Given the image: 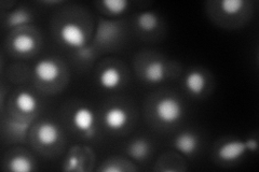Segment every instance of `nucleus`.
<instances>
[{"label":"nucleus","instance_id":"obj_8","mask_svg":"<svg viewBox=\"0 0 259 172\" xmlns=\"http://www.w3.org/2000/svg\"><path fill=\"white\" fill-rule=\"evenodd\" d=\"M174 145L177 151L186 155H190L197 150L198 139L193 134L185 132L176 137Z\"/></svg>","mask_w":259,"mask_h":172},{"label":"nucleus","instance_id":"obj_9","mask_svg":"<svg viewBox=\"0 0 259 172\" xmlns=\"http://www.w3.org/2000/svg\"><path fill=\"white\" fill-rule=\"evenodd\" d=\"M185 85L190 93L198 95L203 92V89L205 88L206 79L203 76V73L193 70L185 78Z\"/></svg>","mask_w":259,"mask_h":172},{"label":"nucleus","instance_id":"obj_7","mask_svg":"<svg viewBox=\"0 0 259 172\" xmlns=\"http://www.w3.org/2000/svg\"><path fill=\"white\" fill-rule=\"evenodd\" d=\"M59 128L52 123H44L37 129V139L42 145H52L59 140Z\"/></svg>","mask_w":259,"mask_h":172},{"label":"nucleus","instance_id":"obj_14","mask_svg":"<svg viewBox=\"0 0 259 172\" xmlns=\"http://www.w3.org/2000/svg\"><path fill=\"white\" fill-rule=\"evenodd\" d=\"M15 104L24 113H31L37 109V99L28 92H21L15 99Z\"/></svg>","mask_w":259,"mask_h":172},{"label":"nucleus","instance_id":"obj_10","mask_svg":"<svg viewBox=\"0 0 259 172\" xmlns=\"http://www.w3.org/2000/svg\"><path fill=\"white\" fill-rule=\"evenodd\" d=\"M99 81L103 88L115 89L121 82V73L115 67H108L102 71Z\"/></svg>","mask_w":259,"mask_h":172},{"label":"nucleus","instance_id":"obj_1","mask_svg":"<svg viewBox=\"0 0 259 172\" xmlns=\"http://www.w3.org/2000/svg\"><path fill=\"white\" fill-rule=\"evenodd\" d=\"M156 116L164 124H173L181 119L183 108L181 102L173 97H164L156 104Z\"/></svg>","mask_w":259,"mask_h":172},{"label":"nucleus","instance_id":"obj_13","mask_svg":"<svg viewBox=\"0 0 259 172\" xmlns=\"http://www.w3.org/2000/svg\"><path fill=\"white\" fill-rule=\"evenodd\" d=\"M12 46L18 53L25 54L34 50L36 46V41L31 36L22 34L14 37L12 41Z\"/></svg>","mask_w":259,"mask_h":172},{"label":"nucleus","instance_id":"obj_20","mask_svg":"<svg viewBox=\"0 0 259 172\" xmlns=\"http://www.w3.org/2000/svg\"><path fill=\"white\" fill-rule=\"evenodd\" d=\"M29 15L27 12L24 11H15L11 14L9 22L11 25H20V24L27 23L29 21Z\"/></svg>","mask_w":259,"mask_h":172},{"label":"nucleus","instance_id":"obj_4","mask_svg":"<svg viewBox=\"0 0 259 172\" xmlns=\"http://www.w3.org/2000/svg\"><path fill=\"white\" fill-rule=\"evenodd\" d=\"M34 72L40 81L45 82V83H50V82L58 79L60 75V67L52 60H41L36 64Z\"/></svg>","mask_w":259,"mask_h":172},{"label":"nucleus","instance_id":"obj_22","mask_svg":"<svg viewBox=\"0 0 259 172\" xmlns=\"http://www.w3.org/2000/svg\"><path fill=\"white\" fill-rule=\"evenodd\" d=\"M27 126H28V124H25V123H19V124H15V123H14L13 129H14L15 133L22 135V134L25 133Z\"/></svg>","mask_w":259,"mask_h":172},{"label":"nucleus","instance_id":"obj_11","mask_svg":"<svg viewBox=\"0 0 259 172\" xmlns=\"http://www.w3.org/2000/svg\"><path fill=\"white\" fill-rule=\"evenodd\" d=\"M165 66L160 61H153L145 68V78L150 83H159L164 79Z\"/></svg>","mask_w":259,"mask_h":172},{"label":"nucleus","instance_id":"obj_12","mask_svg":"<svg viewBox=\"0 0 259 172\" xmlns=\"http://www.w3.org/2000/svg\"><path fill=\"white\" fill-rule=\"evenodd\" d=\"M150 151L149 143L144 139H136L127 147V153L130 156L136 160H142L148 156Z\"/></svg>","mask_w":259,"mask_h":172},{"label":"nucleus","instance_id":"obj_15","mask_svg":"<svg viewBox=\"0 0 259 172\" xmlns=\"http://www.w3.org/2000/svg\"><path fill=\"white\" fill-rule=\"evenodd\" d=\"M137 25L144 31H152L158 25V16L150 11L142 12L137 16Z\"/></svg>","mask_w":259,"mask_h":172},{"label":"nucleus","instance_id":"obj_2","mask_svg":"<svg viewBox=\"0 0 259 172\" xmlns=\"http://www.w3.org/2000/svg\"><path fill=\"white\" fill-rule=\"evenodd\" d=\"M60 37L63 42L70 47L82 48L85 45L84 31L75 23L64 24L60 29Z\"/></svg>","mask_w":259,"mask_h":172},{"label":"nucleus","instance_id":"obj_3","mask_svg":"<svg viewBox=\"0 0 259 172\" xmlns=\"http://www.w3.org/2000/svg\"><path fill=\"white\" fill-rule=\"evenodd\" d=\"M94 121V113L87 106H80L72 116V123H74L75 127L80 132L84 133L87 137H91L93 135Z\"/></svg>","mask_w":259,"mask_h":172},{"label":"nucleus","instance_id":"obj_21","mask_svg":"<svg viewBox=\"0 0 259 172\" xmlns=\"http://www.w3.org/2000/svg\"><path fill=\"white\" fill-rule=\"evenodd\" d=\"M79 166V159L76 156H71L68 158L66 162V167H65V170L67 171H72V170H77Z\"/></svg>","mask_w":259,"mask_h":172},{"label":"nucleus","instance_id":"obj_23","mask_svg":"<svg viewBox=\"0 0 259 172\" xmlns=\"http://www.w3.org/2000/svg\"><path fill=\"white\" fill-rule=\"evenodd\" d=\"M245 145H246L247 150L255 151L257 149V141L255 140V139H249V140L245 141Z\"/></svg>","mask_w":259,"mask_h":172},{"label":"nucleus","instance_id":"obj_16","mask_svg":"<svg viewBox=\"0 0 259 172\" xmlns=\"http://www.w3.org/2000/svg\"><path fill=\"white\" fill-rule=\"evenodd\" d=\"M9 166L15 172H28L32 169L31 161L25 156H14L10 160Z\"/></svg>","mask_w":259,"mask_h":172},{"label":"nucleus","instance_id":"obj_17","mask_svg":"<svg viewBox=\"0 0 259 172\" xmlns=\"http://www.w3.org/2000/svg\"><path fill=\"white\" fill-rule=\"evenodd\" d=\"M245 3L243 0H222L221 8L222 10L228 15L238 14L244 7Z\"/></svg>","mask_w":259,"mask_h":172},{"label":"nucleus","instance_id":"obj_6","mask_svg":"<svg viewBox=\"0 0 259 172\" xmlns=\"http://www.w3.org/2000/svg\"><path fill=\"white\" fill-rule=\"evenodd\" d=\"M128 121L127 112L120 106H112L105 112L104 122L105 125L112 130H119L123 128Z\"/></svg>","mask_w":259,"mask_h":172},{"label":"nucleus","instance_id":"obj_5","mask_svg":"<svg viewBox=\"0 0 259 172\" xmlns=\"http://www.w3.org/2000/svg\"><path fill=\"white\" fill-rule=\"evenodd\" d=\"M246 150L247 149L245 142L239 140L228 141L220 147V150H218V156L226 161L237 160L244 155Z\"/></svg>","mask_w":259,"mask_h":172},{"label":"nucleus","instance_id":"obj_19","mask_svg":"<svg viewBox=\"0 0 259 172\" xmlns=\"http://www.w3.org/2000/svg\"><path fill=\"white\" fill-rule=\"evenodd\" d=\"M117 34V28L115 24H108L104 23L103 25L100 26L99 30V39L104 42V40L112 39Z\"/></svg>","mask_w":259,"mask_h":172},{"label":"nucleus","instance_id":"obj_18","mask_svg":"<svg viewBox=\"0 0 259 172\" xmlns=\"http://www.w3.org/2000/svg\"><path fill=\"white\" fill-rule=\"evenodd\" d=\"M102 4L112 14L123 13L128 6L125 0H104Z\"/></svg>","mask_w":259,"mask_h":172}]
</instances>
